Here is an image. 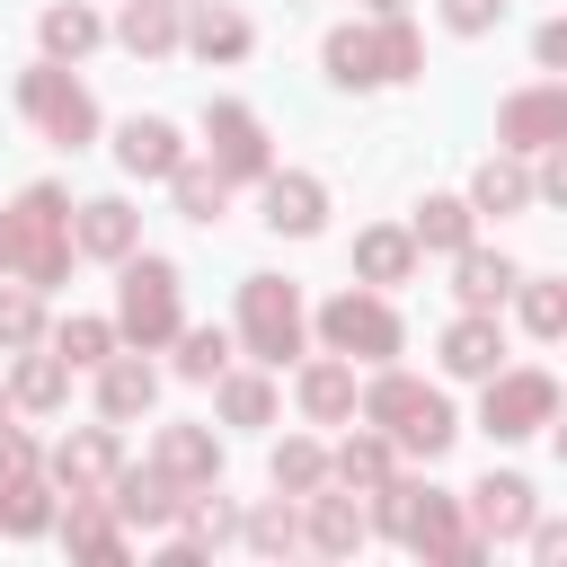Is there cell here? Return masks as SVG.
<instances>
[{
  "label": "cell",
  "mask_w": 567,
  "mask_h": 567,
  "mask_svg": "<svg viewBox=\"0 0 567 567\" xmlns=\"http://www.w3.org/2000/svg\"><path fill=\"white\" fill-rule=\"evenodd\" d=\"M443 18H452L461 35H487V27L505 18V0H443Z\"/></svg>",
  "instance_id": "obj_45"
},
{
  "label": "cell",
  "mask_w": 567,
  "mask_h": 567,
  "mask_svg": "<svg viewBox=\"0 0 567 567\" xmlns=\"http://www.w3.org/2000/svg\"><path fill=\"white\" fill-rule=\"evenodd\" d=\"M532 549L540 558H567V523H532Z\"/></svg>",
  "instance_id": "obj_48"
},
{
  "label": "cell",
  "mask_w": 567,
  "mask_h": 567,
  "mask_svg": "<svg viewBox=\"0 0 567 567\" xmlns=\"http://www.w3.org/2000/svg\"><path fill=\"white\" fill-rule=\"evenodd\" d=\"M0 523H9V532H44V523H53V496H44L35 478H9V487H0Z\"/></svg>",
  "instance_id": "obj_40"
},
{
  "label": "cell",
  "mask_w": 567,
  "mask_h": 567,
  "mask_svg": "<svg viewBox=\"0 0 567 567\" xmlns=\"http://www.w3.org/2000/svg\"><path fill=\"white\" fill-rule=\"evenodd\" d=\"M470 523H478V540H505V532H523L532 523V478H478L470 487Z\"/></svg>",
  "instance_id": "obj_13"
},
{
  "label": "cell",
  "mask_w": 567,
  "mask_h": 567,
  "mask_svg": "<svg viewBox=\"0 0 567 567\" xmlns=\"http://www.w3.org/2000/svg\"><path fill=\"white\" fill-rule=\"evenodd\" d=\"M408 239H416V248H461V239H470V204H461V195H425Z\"/></svg>",
  "instance_id": "obj_30"
},
{
  "label": "cell",
  "mask_w": 567,
  "mask_h": 567,
  "mask_svg": "<svg viewBox=\"0 0 567 567\" xmlns=\"http://www.w3.org/2000/svg\"><path fill=\"white\" fill-rule=\"evenodd\" d=\"M204 142H213V168L221 177H266L275 159H266V124L239 106V97H213L204 106Z\"/></svg>",
  "instance_id": "obj_10"
},
{
  "label": "cell",
  "mask_w": 567,
  "mask_h": 567,
  "mask_svg": "<svg viewBox=\"0 0 567 567\" xmlns=\"http://www.w3.org/2000/svg\"><path fill=\"white\" fill-rule=\"evenodd\" d=\"M62 540H71L80 558H124V532L97 514V496H71V523H62Z\"/></svg>",
  "instance_id": "obj_31"
},
{
  "label": "cell",
  "mask_w": 567,
  "mask_h": 567,
  "mask_svg": "<svg viewBox=\"0 0 567 567\" xmlns=\"http://www.w3.org/2000/svg\"><path fill=\"white\" fill-rule=\"evenodd\" d=\"M301 408H310L319 425L354 416V372H346V363H310V372H301Z\"/></svg>",
  "instance_id": "obj_28"
},
{
  "label": "cell",
  "mask_w": 567,
  "mask_h": 567,
  "mask_svg": "<svg viewBox=\"0 0 567 567\" xmlns=\"http://www.w3.org/2000/svg\"><path fill=\"white\" fill-rule=\"evenodd\" d=\"M372 496H381V532H390V540H408V549H425V558H443V540L461 532L452 496H443V487H425V478H381Z\"/></svg>",
  "instance_id": "obj_4"
},
{
  "label": "cell",
  "mask_w": 567,
  "mask_h": 567,
  "mask_svg": "<svg viewBox=\"0 0 567 567\" xmlns=\"http://www.w3.org/2000/svg\"><path fill=\"white\" fill-rule=\"evenodd\" d=\"M354 275L363 284H408L416 275V239L408 230H363L354 239Z\"/></svg>",
  "instance_id": "obj_21"
},
{
  "label": "cell",
  "mask_w": 567,
  "mask_h": 567,
  "mask_svg": "<svg viewBox=\"0 0 567 567\" xmlns=\"http://www.w3.org/2000/svg\"><path fill=\"white\" fill-rule=\"evenodd\" d=\"M168 186H177V213H186V221H221V204H230V177L204 168V159H177Z\"/></svg>",
  "instance_id": "obj_25"
},
{
  "label": "cell",
  "mask_w": 567,
  "mask_h": 567,
  "mask_svg": "<svg viewBox=\"0 0 567 567\" xmlns=\"http://www.w3.org/2000/svg\"><path fill=\"white\" fill-rule=\"evenodd\" d=\"M53 354L62 363H106L115 354V319H62L53 328Z\"/></svg>",
  "instance_id": "obj_34"
},
{
  "label": "cell",
  "mask_w": 567,
  "mask_h": 567,
  "mask_svg": "<svg viewBox=\"0 0 567 567\" xmlns=\"http://www.w3.org/2000/svg\"><path fill=\"white\" fill-rule=\"evenodd\" d=\"M319 337H328L337 354H363V363H390V354H399V319H390V301H372V292H337V301L319 310Z\"/></svg>",
  "instance_id": "obj_8"
},
{
  "label": "cell",
  "mask_w": 567,
  "mask_h": 567,
  "mask_svg": "<svg viewBox=\"0 0 567 567\" xmlns=\"http://www.w3.org/2000/svg\"><path fill=\"white\" fill-rule=\"evenodd\" d=\"M319 478H328V452H319V443H284V452H275V487H292V496H310Z\"/></svg>",
  "instance_id": "obj_41"
},
{
  "label": "cell",
  "mask_w": 567,
  "mask_h": 567,
  "mask_svg": "<svg viewBox=\"0 0 567 567\" xmlns=\"http://www.w3.org/2000/svg\"><path fill=\"white\" fill-rule=\"evenodd\" d=\"M549 416H558V381H549V372H487V408H478V425H487L496 443L540 434Z\"/></svg>",
  "instance_id": "obj_7"
},
{
  "label": "cell",
  "mask_w": 567,
  "mask_h": 567,
  "mask_svg": "<svg viewBox=\"0 0 567 567\" xmlns=\"http://www.w3.org/2000/svg\"><path fill=\"white\" fill-rule=\"evenodd\" d=\"M71 239H80L89 257H124V248H133V204H115V195H97V204H80V221H71Z\"/></svg>",
  "instance_id": "obj_20"
},
{
  "label": "cell",
  "mask_w": 567,
  "mask_h": 567,
  "mask_svg": "<svg viewBox=\"0 0 567 567\" xmlns=\"http://www.w3.org/2000/svg\"><path fill=\"white\" fill-rule=\"evenodd\" d=\"M292 540H301V523H292L284 505H257V514H248V549L275 558V549H292Z\"/></svg>",
  "instance_id": "obj_43"
},
{
  "label": "cell",
  "mask_w": 567,
  "mask_h": 567,
  "mask_svg": "<svg viewBox=\"0 0 567 567\" xmlns=\"http://www.w3.org/2000/svg\"><path fill=\"white\" fill-rule=\"evenodd\" d=\"M62 266H71V204H62V186H27L0 213V275L44 292V284H62Z\"/></svg>",
  "instance_id": "obj_1"
},
{
  "label": "cell",
  "mask_w": 567,
  "mask_h": 567,
  "mask_svg": "<svg viewBox=\"0 0 567 567\" xmlns=\"http://www.w3.org/2000/svg\"><path fill=\"white\" fill-rule=\"evenodd\" d=\"M221 363H230V337L221 328H177V372L186 381H213Z\"/></svg>",
  "instance_id": "obj_38"
},
{
  "label": "cell",
  "mask_w": 567,
  "mask_h": 567,
  "mask_svg": "<svg viewBox=\"0 0 567 567\" xmlns=\"http://www.w3.org/2000/svg\"><path fill=\"white\" fill-rule=\"evenodd\" d=\"M115 159H124L133 177H168V168L186 159V142H177V124H159V115H133V124L115 133Z\"/></svg>",
  "instance_id": "obj_14"
},
{
  "label": "cell",
  "mask_w": 567,
  "mask_h": 567,
  "mask_svg": "<svg viewBox=\"0 0 567 567\" xmlns=\"http://www.w3.org/2000/svg\"><path fill=\"white\" fill-rule=\"evenodd\" d=\"M363 416L390 434V443H408V452H443L461 425H452V408H443V390H425V381H408V372H381L372 390H363Z\"/></svg>",
  "instance_id": "obj_2"
},
{
  "label": "cell",
  "mask_w": 567,
  "mask_h": 567,
  "mask_svg": "<svg viewBox=\"0 0 567 567\" xmlns=\"http://www.w3.org/2000/svg\"><path fill=\"white\" fill-rule=\"evenodd\" d=\"M372 53H381V80H416V62H425V44H416V27L399 9L372 27Z\"/></svg>",
  "instance_id": "obj_32"
},
{
  "label": "cell",
  "mask_w": 567,
  "mask_h": 567,
  "mask_svg": "<svg viewBox=\"0 0 567 567\" xmlns=\"http://www.w3.org/2000/svg\"><path fill=\"white\" fill-rule=\"evenodd\" d=\"M9 399H18V408H62V399H71V363H62V354H27L18 381H9Z\"/></svg>",
  "instance_id": "obj_27"
},
{
  "label": "cell",
  "mask_w": 567,
  "mask_h": 567,
  "mask_svg": "<svg viewBox=\"0 0 567 567\" xmlns=\"http://www.w3.org/2000/svg\"><path fill=\"white\" fill-rule=\"evenodd\" d=\"M35 328H44L35 284H0V346H9V354H27V346H35Z\"/></svg>",
  "instance_id": "obj_36"
},
{
  "label": "cell",
  "mask_w": 567,
  "mask_h": 567,
  "mask_svg": "<svg viewBox=\"0 0 567 567\" xmlns=\"http://www.w3.org/2000/svg\"><path fill=\"white\" fill-rule=\"evenodd\" d=\"M115 337H133V346L177 337V266H168V257H133V248H124V310H115Z\"/></svg>",
  "instance_id": "obj_3"
},
{
  "label": "cell",
  "mask_w": 567,
  "mask_h": 567,
  "mask_svg": "<svg viewBox=\"0 0 567 567\" xmlns=\"http://www.w3.org/2000/svg\"><path fill=\"white\" fill-rule=\"evenodd\" d=\"M532 53H540V71H558V62H567V27H540V44H532Z\"/></svg>",
  "instance_id": "obj_47"
},
{
  "label": "cell",
  "mask_w": 567,
  "mask_h": 567,
  "mask_svg": "<svg viewBox=\"0 0 567 567\" xmlns=\"http://www.w3.org/2000/svg\"><path fill=\"white\" fill-rule=\"evenodd\" d=\"M452 292L470 301V310H496L505 292H514V257H496V248H452Z\"/></svg>",
  "instance_id": "obj_15"
},
{
  "label": "cell",
  "mask_w": 567,
  "mask_h": 567,
  "mask_svg": "<svg viewBox=\"0 0 567 567\" xmlns=\"http://www.w3.org/2000/svg\"><path fill=\"white\" fill-rule=\"evenodd\" d=\"M532 195H549V204L567 195V151H558V142H549V159H540V177H532Z\"/></svg>",
  "instance_id": "obj_46"
},
{
  "label": "cell",
  "mask_w": 567,
  "mask_h": 567,
  "mask_svg": "<svg viewBox=\"0 0 567 567\" xmlns=\"http://www.w3.org/2000/svg\"><path fill=\"white\" fill-rule=\"evenodd\" d=\"M9 478H35V443L18 434V425H0V487Z\"/></svg>",
  "instance_id": "obj_44"
},
{
  "label": "cell",
  "mask_w": 567,
  "mask_h": 567,
  "mask_svg": "<svg viewBox=\"0 0 567 567\" xmlns=\"http://www.w3.org/2000/svg\"><path fill=\"white\" fill-rule=\"evenodd\" d=\"M372 9H381V18H390V9H399V0H372Z\"/></svg>",
  "instance_id": "obj_49"
},
{
  "label": "cell",
  "mask_w": 567,
  "mask_h": 567,
  "mask_svg": "<svg viewBox=\"0 0 567 567\" xmlns=\"http://www.w3.org/2000/svg\"><path fill=\"white\" fill-rule=\"evenodd\" d=\"M89 44H97V18H89L80 0H62V9H44V53H71V62H80Z\"/></svg>",
  "instance_id": "obj_37"
},
{
  "label": "cell",
  "mask_w": 567,
  "mask_h": 567,
  "mask_svg": "<svg viewBox=\"0 0 567 567\" xmlns=\"http://www.w3.org/2000/svg\"><path fill=\"white\" fill-rule=\"evenodd\" d=\"M186 514V540L177 549H213V540H230V505L221 496H195V505H177Z\"/></svg>",
  "instance_id": "obj_42"
},
{
  "label": "cell",
  "mask_w": 567,
  "mask_h": 567,
  "mask_svg": "<svg viewBox=\"0 0 567 567\" xmlns=\"http://www.w3.org/2000/svg\"><path fill=\"white\" fill-rule=\"evenodd\" d=\"M328 80H337V89H381L372 27H337V35H328Z\"/></svg>",
  "instance_id": "obj_24"
},
{
  "label": "cell",
  "mask_w": 567,
  "mask_h": 567,
  "mask_svg": "<svg viewBox=\"0 0 567 567\" xmlns=\"http://www.w3.org/2000/svg\"><path fill=\"white\" fill-rule=\"evenodd\" d=\"M496 354H505V337H496V319H487V310H470V319H452V328H443V372L487 381V372H496Z\"/></svg>",
  "instance_id": "obj_16"
},
{
  "label": "cell",
  "mask_w": 567,
  "mask_h": 567,
  "mask_svg": "<svg viewBox=\"0 0 567 567\" xmlns=\"http://www.w3.org/2000/svg\"><path fill=\"white\" fill-rule=\"evenodd\" d=\"M159 470H168L177 487H213V470H221V443H213L204 425H168V434H159Z\"/></svg>",
  "instance_id": "obj_18"
},
{
  "label": "cell",
  "mask_w": 567,
  "mask_h": 567,
  "mask_svg": "<svg viewBox=\"0 0 567 567\" xmlns=\"http://www.w3.org/2000/svg\"><path fill=\"white\" fill-rule=\"evenodd\" d=\"M514 284H523V275H514ZM523 328H532V337H558V328H567V284H549V275L523 284Z\"/></svg>",
  "instance_id": "obj_39"
},
{
  "label": "cell",
  "mask_w": 567,
  "mask_h": 567,
  "mask_svg": "<svg viewBox=\"0 0 567 567\" xmlns=\"http://www.w3.org/2000/svg\"><path fill=\"white\" fill-rule=\"evenodd\" d=\"M106 505H115L124 523H168V514H177V478H168V470H115V478H106Z\"/></svg>",
  "instance_id": "obj_17"
},
{
  "label": "cell",
  "mask_w": 567,
  "mask_h": 567,
  "mask_svg": "<svg viewBox=\"0 0 567 567\" xmlns=\"http://www.w3.org/2000/svg\"><path fill=\"white\" fill-rule=\"evenodd\" d=\"M186 44H195L204 62H239V53H248V18H239V9H213V0H204V9L186 18Z\"/></svg>",
  "instance_id": "obj_23"
},
{
  "label": "cell",
  "mask_w": 567,
  "mask_h": 567,
  "mask_svg": "<svg viewBox=\"0 0 567 567\" xmlns=\"http://www.w3.org/2000/svg\"><path fill=\"white\" fill-rule=\"evenodd\" d=\"M151 399H159V372H151V363H133V354H115V363L97 372V408H106V416H142Z\"/></svg>",
  "instance_id": "obj_22"
},
{
  "label": "cell",
  "mask_w": 567,
  "mask_h": 567,
  "mask_svg": "<svg viewBox=\"0 0 567 567\" xmlns=\"http://www.w3.org/2000/svg\"><path fill=\"white\" fill-rule=\"evenodd\" d=\"M328 221V195H319V177H301V168H266V230H292V239H310Z\"/></svg>",
  "instance_id": "obj_12"
},
{
  "label": "cell",
  "mask_w": 567,
  "mask_h": 567,
  "mask_svg": "<svg viewBox=\"0 0 567 567\" xmlns=\"http://www.w3.org/2000/svg\"><path fill=\"white\" fill-rule=\"evenodd\" d=\"M239 337H248V354H266V363L301 354V292H292L284 275H248V284H239Z\"/></svg>",
  "instance_id": "obj_5"
},
{
  "label": "cell",
  "mask_w": 567,
  "mask_h": 567,
  "mask_svg": "<svg viewBox=\"0 0 567 567\" xmlns=\"http://www.w3.org/2000/svg\"><path fill=\"white\" fill-rule=\"evenodd\" d=\"M310 540H319L328 558H346V549L363 540V514H354V496H319V487H310Z\"/></svg>",
  "instance_id": "obj_29"
},
{
  "label": "cell",
  "mask_w": 567,
  "mask_h": 567,
  "mask_svg": "<svg viewBox=\"0 0 567 567\" xmlns=\"http://www.w3.org/2000/svg\"><path fill=\"white\" fill-rule=\"evenodd\" d=\"M328 470H337L346 487H363V496H372V487L390 478V434H354V443H346V452H337Z\"/></svg>",
  "instance_id": "obj_33"
},
{
  "label": "cell",
  "mask_w": 567,
  "mask_h": 567,
  "mask_svg": "<svg viewBox=\"0 0 567 567\" xmlns=\"http://www.w3.org/2000/svg\"><path fill=\"white\" fill-rule=\"evenodd\" d=\"M213 381H221V416H230V425H266V416H275V390H266L257 372H213Z\"/></svg>",
  "instance_id": "obj_35"
},
{
  "label": "cell",
  "mask_w": 567,
  "mask_h": 567,
  "mask_svg": "<svg viewBox=\"0 0 567 567\" xmlns=\"http://www.w3.org/2000/svg\"><path fill=\"white\" fill-rule=\"evenodd\" d=\"M124 470V452H115V434L106 425H89V434H62L53 443V487H71V496H106V478Z\"/></svg>",
  "instance_id": "obj_11"
},
{
  "label": "cell",
  "mask_w": 567,
  "mask_h": 567,
  "mask_svg": "<svg viewBox=\"0 0 567 567\" xmlns=\"http://www.w3.org/2000/svg\"><path fill=\"white\" fill-rule=\"evenodd\" d=\"M115 35H124L133 53H168V44H177V0H124Z\"/></svg>",
  "instance_id": "obj_26"
},
{
  "label": "cell",
  "mask_w": 567,
  "mask_h": 567,
  "mask_svg": "<svg viewBox=\"0 0 567 567\" xmlns=\"http://www.w3.org/2000/svg\"><path fill=\"white\" fill-rule=\"evenodd\" d=\"M523 204H532V177H523L514 151H496V159L470 177V213H523Z\"/></svg>",
  "instance_id": "obj_19"
},
{
  "label": "cell",
  "mask_w": 567,
  "mask_h": 567,
  "mask_svg": "<svg viewBox=\"0 0 567 567\" xmlns=\"http://www.w3.org/2000/svg\"><path fill=\"white\" fill-rule=\"evenodd\" d=\"M18 106L62 142V151H80L89 133H97V106H89V89L71 80V71H53V62H35V71H18Z\"/></svg>",
  "instance_id": "obj_6"
},
{
  "label": "cell",
  "mask_w": 567,
  "mask_h": 567,
  "mask_svg": "<svg viewBox=\"0 0 567 567\" xmlns=\"http://www.w3.org/2000/svg\"><path fill=\"white\" fill-rule=\"evenodd\" d=\"M496 142H505V151H549V142H567V89H558V80L514 89V97L496 106Z\"/></svg>",
  "instance_id": "obj_9"
}]
</instances>
